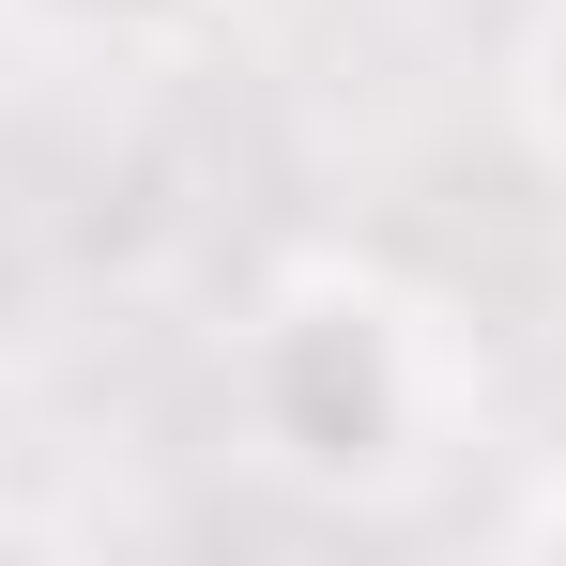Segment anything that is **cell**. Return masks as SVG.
<instances>
[{"label": "cell", "instance_id": "6da1fadb", "mask_svg": "<svg viewBox=\"0 0 566 566\" xmlns=\"http://www.w3.org/2000/svg\"><path fill=\"white\" fill-rule=\"evenodd\" d=\"M169 15L185 0H0V46H31V62H138Z\"/></svg>", "mask_w": 566, "mask_h": 566}, {"label": "cell", "instance_id": "7a4b0ae2", "mask_svg": "<svg viewBox=\"0 0 566 566\" xmlns=\"http://www.w3.org/2000/svg\"><path fill=\"white\" fill-rule=\"evenodd\" d=\"M536 123L566 138V0H552V31H536Z\"/></svg>", "mask_w": 566, "mask_h": 566}]
</instances>
